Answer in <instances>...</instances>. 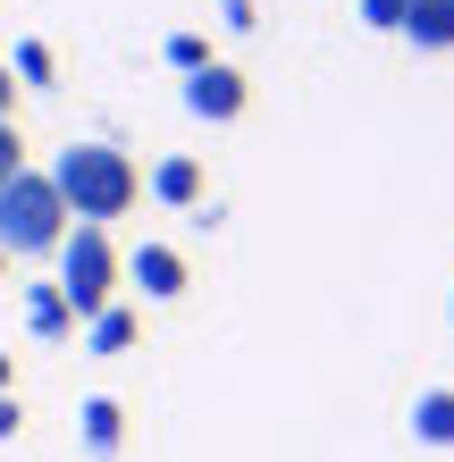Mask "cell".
I'll use <instances>...</instances> for the list:
<instances>
[{
	"label": "cell",
	"instance_id": "cell-1",
	"mask_svg": "<svg viewBox=\"0 0 454 462\" xmlns=\"http://www.w3.org/2000/svg\"><path fill=\"white\" fill-rule=\"evenodd\" d=\"M42 177L60 185V202H68L76 227H110V219H126V210L144 202V169L118 143H68Z\"/></svg>",
	"mask_w": 454,
	"mask_h": 462
},
{
	"label": "cell",
	"instance_id": "cell-2",
	"mask_svg": "<svg viewBox=\"0 0 454 462\" xmlns=\"http://www.w3.org/2000/svg\"><path fill=\"white\" fill-rule=\"evenodd\" d=\"M60 236H68L60 185H51L42 169H17L9 185H0V253L9 261H42V253H60Z\"/></svg>",
	"mask_w": 454,
	"mask_h": 462
},
{
	"label": "cell",
	"instance_id": "cell-3",
	"mask_svg": "<svg viewBox=\"0 0 454 462\" xmlns=\"http://www.w3.org/2000/svg\"><path fill=\"white\" fill-rule=\"evenodd\" d=\"M60 294H68L76 328L118 303V244H110V227H68L60 236Z\"/></svg>",
	"mask_w": 454,
	"mask_h": 462
},
{
	"label": "cell",
	"instance_id": "cell-4",
	"mask_svg": "<svg viewBox=\"0 0 454 462\" xmlns=\"http://www.w3.org/2000/svg\"><path fill=\"white\" fill-rule=\"evenodd\" d=\"M245 101H253V85H245V68H227V60H210V68L185 76V110H194L202 126H236Z\"/></svg>",
	"mask_w": 454,
	"mask_h": 462
},
{
	"label": "cell",
	"instance_id": "cell-5",
	"mask_svg": "<svg viewBox=\"0 0 454 462\" xmlns=\"http://www.w3.org/2000/svg\"><path fill=\"white\" fill-rule=\"evenodd\" d=\"M118 278H135V294H144V303H177V294L194 286V269H185V253H177V244H135V253L118 261Z\"/></svg>",
	"mask_w": 454,
	"mask_h": 462
},
{
	"label": "cell",
	"instance_id": "cell-6",
	"mask_svg": "<svg viewBox=\"0 0 454 462\" xmlns=\"http://www.w3.org/2000/svg\"><path fill=\"white\" fill-rule=\"evenodd\" d=\"M412 446L454 454V387H421L412 395Z\"/></svg>",
	"mask_w": 454,
	"mask_h": 462
},
{
	"label": "cell",
	"instance_id": "cell-7",
	"mask_svg": "<svg viewBox=\"0 0 454 462\" xmlns=\"http://www.w3.org/2000/svg\"><path fill=\"white\" fill-rule=\"evenodd\" d=\"M152 202L194 210V202H202V160H194V152H169V160L152 169Z\"/></svg>",
	"mask_w": 454,
	"mask_h": 462
},
{
	"label": "cell",
	"instance_id": "cell-8",
	"mask_svg": "<svg viewBox=\"0 0 454 462\" xmlns=\"http://www.w3.org/2000/svg\"><path fill=\"white\" fill-rule=\"evenodd\" d=\"M395 34H412V51H454V0H412Z\"/></svg>",
	"mask_w": 454,
	"mask_h": 462
},
{
	"label": "cell",
	"instance_id": "cell-9",
	"mask_svg": "<svg viewBox=\"0 0 454 462\" xmlns=\"http://www.w3.org/2000/svg\"><path fill=\"white\" fill-rule=\"evenodd\" d=\"M25 328H34L42 345L76 337V311H68V294H60V286H25Z\"/></svg>",
	"mask_w": 454,
	"mask_h": 462
},
{
	"label": "cell",
	"instance_id": "cell-10",
	"mask_svg": "<svg viewBox=\"0 0 454 462\" xmlns=\"http://www.w3.org/2000/svg\"><path fill=\"white\" fill-rule=\"evenodd\" d=\"M76 429H85V454H118V446H126V412H118L110 395H85Z\"/></svg>",
	"mask_w": 454,
	"mask_h": 462
},
{
	"label": "cell",
	"instance_id": "cell-11",
	"mask_svg": "<svg viewBox=\"0 0 454 462\" xmlns=\"http://www.w3.org/2000/svg\"><path fill=\"white\" fill-rule=\"evenodd\" d=\"M135 337H144V319L126 311V303H110V311L85 319V353H135Z\"/></svg>",
	"mask_w": 454,
	"mask_h": 462
},
{
	"label": "cell",
	"instance_id": "cell-12",
	"mask_svg": "<svg viewBox=\"0 0 454 462\" xmlns=\"http://www.w3.org/2000/svg\"><path fill=\"white\" fill-rule=\"evenodd\" d=\"M0 68L17 76V93H51V85H60V60H51V42H17Z\"/></svg>",
	"mask_w": 454,
	"mask_h": 462
},
{
	"label": "cell",
	"instance_id": "cell-13",
	"mask_svg": "<svg viewBox=\"0 0 454 462\" xmlns=\"http://www.w3.org/2000/svg\"><path fill=\"white\" fill-rule=\"evenodd\" d=\"M160 51H169V68H177V76H194V68H210V42H202V34H169Z\"/></svg>",
	"mask_w": 454,
	"mask_h": 462
},
{
	"label": "cell",
	"instance_id": "cell-14",
	"mask_svg": "<svg viewBox=\"0 0 454 462\" xmlns=\"http://www.w3.org/2000/svg\"><path fill=\"white\" fill-rule=\"evenodd\" d=\"M404 9H412V0H362V25H370V34H395V25H404Z\"/></svg>",
	"mask_w": 454,
	"mask_h": 462
},
{
	"label": "cell",
	"instance_id": "cell-15",
	"mask_svg": "<svg viewBox=\"0 0 454 462\" xmlns=\"http://www.w3.org/2000/svg\"><path fill=\"white\" fill-rule=\"evenodd\" d=\"M25 169V134H17V118H0V185H9Z\"/></svg>",
	"mask_w": 454,
	"mask_h": 462
},
{
	"label": "cell",
	"instance_id": "cell-16",
	"mask_svg": "<svg viewBox=\"0 0 454 462\" xmlns=\"http://www.w3.org/2000/svg\"><path fill=\"white\" fill-rule=\"evenodd\" d=\"M17 429H25V412H17V395H0V446H9Z\"/></svg>",
	"mask_w": 454,
	"mask_h": 462
},
{
	"label": "cell",
	"instance_id": "cell-17",
	"mask_svg": "<svg viewBox=\"0 0 454 462\" xmlns=\"http://www.w3.org/2000/svg\"><path fill=\"white\" fill-rule=\"evenodd\" d=\"M219 9H227V25H236V34L253 25V0H219Z\"/></svg>",
	"mask_w": 454,
	"mask_h": 462
},
{
	"label": "cell",
	"instance_id": "cell-18",
	"mask_svg": "<svg viewBox=\"0 0 454 462\" xmlns=\"http://www.w3.org/2000/svg\"><path fill=\"white\" fill-rule=\"evenodd\" d=\"M9 110H17V76L0 68V118H9Z\"/></svg>",
	"mask_w": 454,
	"mask_h": 462
},
{
	"label": "cell",
	"instance_id": "cell-19",
	"mask_svg": "<svg viewBox=\"0 0 454 462\" xmlns=\"http://www.w3.org/2000/svg\"><path fill=\"white\" fill-rule=\"evenodd\" d=\"M0 395H17V370H9V353H0Z\"/></svg>",
	"mask_w": 454,
	"mask_h": 462
},
{
	"label": "cell",
	"instance_id": "cell-20",
	"mask_svg": "<svg viewBox=\"0 0 454 462\" xmlns=\"http://www.w3.org/2000/svg\"><path fill=\"white\" fill-rule=\"evenodd\" d=\"M0 278H9V253H0Z\"/></svg>",
	"mask_w": 454,
	"mask_h": 462
},
{
	"label": "cell",
	"instance_id": "cell-21",
	"mask_svg": "<svg viewBox=\"0 0 454 462\" xmlns=\"http://www.w3.org/2000/svg\"><path fill=\"white\" fill-rule=\"evenodd\" d=\"M446 311H454V303H446Z\"/></svg>",
	"mask_w": 454,
	"mask_h": 462
}]
</instances>
